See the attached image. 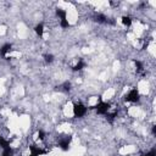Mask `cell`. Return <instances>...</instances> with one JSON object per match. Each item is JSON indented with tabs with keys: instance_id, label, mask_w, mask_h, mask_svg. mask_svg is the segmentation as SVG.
<instances>
[{
	"instance_id": "cell-6",
	"label": "cell",
	"mask_w": 156,
	"mask_h": 156,
	"mask_svg": "<svg viewBox=\"0 0 156 156\" xmlns=\"http://www.w3.org/2000/svg\"><path fill=\"white\" fill-rule=\"evenodd\" d=\"M12 51H13V46H12V44L6 43V44H4V45L0 48V56H1L2 58H7Z\"/></svg>"
},
{
	"instance_id": "cell-8",
	"label": "cell",
	"mask_w": 156,
	"mask_h": 156,
	"mask_svg": "<svg viewBox=\"0 0 156 156\" xmlns=\"http://www.w3.org/2000/svg\"><path fill=\"white\" fill-rule=\"evenodd\" d=\"M85 67H87V62H85L83 58H78V61L72 66V69H73L74 72H78V71L84 69Z\"/></svg>"
},
{
	"instance_id": "cell-1",
	"label": "cell",
	"mask_w": 156,
	"mask_h": 156,
	"mask_svg": "<svg viewBox=\"0 0 156 156\" xmlns=\"http://www.w3.org/2000/svg\"><path fill=\"white\" fill-rule=\"evenodd\" d=\"M72 113L76 118H83L87 113H88V106L80 101L74 102L73 107H72Z\"/></svg>"
},
{
	"instance_id": "cell-11",
	"label": "cell",
	"mask_w": 156,
	"mask_h": 156,
	"mask_svg": "<svg viewBox=\"0 0 156 156\" xmlns=\"http://www.w3.org/2000/svg\"><path fill=\"white\" fill-rule=\"evenodd\" d=\"M10 146H11V141H10V139L4 138V136H0V149L4 150V149L10 147Z\"/></svg>"
},
{
	"instance_id": "cell-12",
	"label": "cell",
	"mask_w": 156,
	"mask_h": 156,
	"mask_svg": "<svg viewBox=\"0 0 156 156\" xmlns=\"http://www.w3.org/2000/svg\"><path fill=\"white\" fill-rule=\"evenodd\" d=\"M94 18H95V21L98 23H107L108 22V18L105 15H102V13H96Z\"/></svg>"
},
{
	"instance_id": "cell-17",
	"label": "cell",
	"mask_w": 156,
	"mask_h": 156,
	"mask_svg": "<svg viewBox=\"0 0 156 156\" xmlns=\"http://www.w3.org/2000/svg\"><path fill=\"white\" fill-rule=\"evenodd\" d=\"M143 156H156V150H155V149H151L150 151H147V152L144 154Z\"/></svg>"
},
{
	"instance_id": "cell-5",
	"label": "cell",
	"mask_w": 156,
	"mask_h": 156,
	"mask_svg": "<svg viewBox=\"0 0 156 156\" xmlns=\"http://www.w3.org/2000/svg\"><path fill=\"white\" fill-rule=\"evenodd\" d=\"M71 141H72V136L71 135H65V136H61L58 143H57V146L63 150V151H68L69 150V146H71Z\"/></svg>"
},
{
	"instance_id": "cell-4",
	"label": "cell",
	"mask_w": 156,
	"mask_h": 156,
	"mask_svg": "<svg viewBox=\"0 0 156 156\" xmlns=\"http://www.w3.org/2000/svg\"><path fill=\"white\" fill-rule=\"evenodd\" d=\"M140 100V94L139 90L136 88H132L126 95H124V101L126 102H130V104H135Z\"/></svg>"
},
{
	"instance_id": "cell-2",
	"label": "cell",
	"mask_w": 156,
	"mask_h": 156,
	"mask_svg": "<svg viewBox=\"0 0 156 156\" xmlns=\"http://www.w3.org/2000/svg\"><path fill=\"white\" fill-rule=\"evenodd\" d=\"M93 108L95 110V112H96L98 115H104V116H106L108 112H111V104L107 102V101H104L102 99H100Z\"/></svg>"
},
{
	"instance_id": "cell-14",
	"label": "cell",
	"mask_w": 156,
	"mask_h": 156,
	"mask_svg": "<svg viewBox=\"0 0 156 156\" xmlns=\"http://www.w3.org/2000/svg\"><path fill=\"white\" fill-rule=\"evenodd\" d=\"M54 58H55V57H54L52 54H45V55H44V61H45L46 63H51V62L54 61Z\"/></svg>"
},
{
	"instance_id": "cell-7",
	"label": "cell",
	"mask_w": 156,
	"mask_h": 156,
	"mask_svg": "<svg viewBox=\"0 0 156 156\" xmlns=\"http://www.w3.org/2000/svg\"><path fill=\"white\" fill-rule=\"evenodd\" d=\"M44 154H46V151L43 150L41 146H38L35 144L29 145V156H41Z\"/></svg>"
},
{
	"instance_id": "cell-15",
	"label": "cell",
	"mask_w": 156,
	"mask_h": 156,
	"mask_svg": "<svg viewBox=\"0 0 156 156\" xmlns=\"http://www.w3.org/2000/svg\"><path fill=\"white\" fill-rule=\"evenodd\" d=\"M134 65H135L136 72H140V71H143L144 66H143V62H141V61H139V60H134Z\"/></svg>"
},
{
	"instance_id": "cell-10",
	"label": "cell",
	"mask_w": 156,
	"mask_h": 156,
	"mask_svg": "<svg viewBox=\"0 0 156 156\" xmlns=\"http://www.w3.org/2000/svg\"><path fill=\"white\" fill-rule=\"evenodd\" d=\"M121 22H122V24L124 26V27H130L132 26V23H133V20H132V17L130 16H128V15H124V16H122L121 17Z\"/></svg>"
},
{
	"instance_id": "cell-9",
	"label": "cell",
	"mask_w": 156,
	"mask_h": 156,
	"mask_svg": "<svg viewBox=\"0 0 156 156\" xmlns=\"http://www.w3.org/2000/svg\"><path fill=\"white\" fill-rule=\"evenodd\" d=\"M34 32H35V34H37L39 38H43V35H44V33H45L44 23H43V22H39L38 24H35V27H34Z\"/></svg>"
},
{
	"instance_id": "cell-3",
	"label": "cell",
	"mask_w": 156,
	"mask_h": 156,
	"mask_svg": "<svg viewBox=\"0 0 156 156\" xmlns=\"http://www.w3.org/2000/svg\"><path fill=\"white\" fill-rule=\"evenodd\" d=\"M56 16L58 18V24L61 28H68L69 27V21L67 18V11L65 9H61V7H57L56 9Z\"/></svg>"
},
{
	"instance_id": "cell-16",
	"label": "cell",
	"mask_w": 156,
	"mask_h": 156,
	"mask_svg": "<svg viewBox=\"0 0 156 156\" xmlns=\"http://www.w3.org/2000/svg\"><path fill=\"white\" fill-rule=\"evenodd\" d=\"M37 135H38V139H39V141H44V140H45V138H46V135H45V132H44V130H41V129H39V130H38Z\"/></svg>"
},
{
	"instance_id": "cell-13",
	"label": "cell",
	"mask_w": 156,
	"mask_h": 156,
	"mask_svg": "<svg viewBox=\"0 0 156 156\" xmlns=\"http://www.w3.org/2000/svg\"><path fill=\"white\" fill-rule=\"evenodd\" d=\"M1 156H15L13 149L10 146V147H6V149L1 150Z\"/></svg>"
}]
</instances>
